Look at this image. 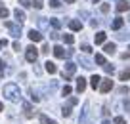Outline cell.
I'll list each match as a JSON object with an SVG mask.
<instances>
[{"label":"cell","instance_id":"cell-4","mask_svg":"<svg viewBox=\"0 0 130 124\" xmlns=\"http://www.w3.org/2000/svg\"><path fill=\"white\" fill-rule=\"evenodd\" d=\"M6 27L10 29V32H12L13 38H19L21 36V25L19 23H10V21H6Z\"/></svg>","mask_w":130,"mask_h":124},{"label":"cell","instance_id":"cell-35","mask_svg":"<svg viewBox=\"0 0 130 124\" xmlns=\"http://www.w3.org/2000/svg\"><path fill=\"white\" fill-rule=\"evenodd\" d=\"M50 6H52V8H59V0H50Z\"/></svg>","mask_w":130,"mask_h":124},{"label":"cell","instance_id":"cell-8","mask_svg":"<svg viewBox=\"0 0 130 124\" xmlns=\"http://www.w3.org/2000/svg\"><path fill=\"white\" fill-rule=\"evenodd\" d=\"M115 8H117L119 13H124V12H128V10H130V2H128V0H119Z\"/></svg>","mask_w":130,"mask_h":124},{"label":"cell","instance_id":"cell-38","mask_svg":"<svg viewBox=\"0 0 130 124\" xmlns=\"http://www.w3.org/2000/svg\"><path fill=\"white\" fill-rule=\"evenodd\" d=\"M119 94H128V86H121V88H119Z\"/></svg>","mask_w":130,"mask_h":124},{"label":"cell","instance_id":"cell-16","mask_svg":"<svg viewBox=\"0 0 130 124\" xmlns=\"http://www.w3.org/2000/svg\"><path fill=\"white\" fill-rule=\"evenodd\" d=\"M44 65H46V71H48L50 75H56V73H57V65L54 63V61H46Z\"/></svg>","mask_w":130,"mask_h":124},{"label":"cell","instance_id":"cell-18","mask_svg":"<svg viewBox=\"0 0 130 124\" xmlns=\"http://www.w3.org/2000/svg\"><path fill=\"white\" fill-rule=\"evenodd\" d=\"M100 84H102V78H100L98 75H94L92 78H90V86H92V88L96 90V88H100Z\"/></svg>","mask_w":130,"mask_h":124},{"label":"cell","instance_id":"cell-27","mask_svg":"<svg viewBox=\"0 0 130 124\" xmlns=\"http://www.w3.org/2000/svg\"><path fill=\"white\" fill-rule=\"evenodd\" d=\"M50 23L54 25V29H59L61 27V21L57 19V17H50Z\"/></svg>","mask_w":130,"mask_h":124},{"label":"cell","instance_id":"cell-30","mask_svg":"<svg viewBox=\"0 0 130 124\" xmlns=\"http://www.w3.org/2000/svg\"><path fill=\"white\" fill-rule=\"evenodd\" d=\"M71 92H73V88H71L69 84H65V86H63V90H61V94H63V96H69Z\"/></svg>","mask_w":130,"mask_h":124},{"label":"cell","instance_id":"cell-31","mask_svg":"<svg viewBox=\"0 0 130 124\" xmlns=\"http://www.w3.org/2000/svg\"><path fill=\"white\" fill-rule=\"evenodd\" d=\"M117 38H119V40H126V38H130V32H119Z\"/></svg>","mask_w":130,"mask_h":124},{"label":"cell","instance_id":"cell-41","mask_svg":"<svg viewBox=\"0 0 130 124\" xmlns=\"http://www.w3.org/2000/svg\"><path fill=\"white\" fill-rule=\"evenodd\" d=\"M2 75H4V63H2V59H0V78H2Z\"/></svg>","mask_w":130,"mask_h":124},{"label":"cell","instance_id":"cell-19","mask_svg":"<svg viewBox=\"0 0 130 124\" xmlns=\"http://www.w3.org/2000/svg\"><path fill=\"white\" fill-rule=\"evenodd\" d=\"M128 78H130V69L126 67V69H122V71L119 73V80H124V82H126Z\"/></svg>","mask_w":130,"mask_h":124},{"label":"cell","instance_id":"cell-1","mask_svg":"<svg viewBox=\"0 0 130 124\" xmlns=\"http://www.w3.org/2000/svg\"><path fill=\"white\" fill-rule=\"evenodd\" d=\"M2 94H4V97L8 101H12V103H17V101H21V90L17 84H13V82H8V84H4V90H2Z\"/></svg>","mask_w":130,"mask_h":124},{"label":"cell","instance_id":"cell-44","mask_svg":"<svg viewBox=\"0 0 130 124\" xmlns=\"http://www.w3.org/2000/svg\"><path fill=\"white\" fill-rule=\"evenodd\" d=\"M35 73H37V75H40V73H42V69H40V67H38V65H37V63H35Z\"/></svg>","mask_w":130,"mask_h":124},{"label":"cell","instance_id":"cell-11","mask_svg":"<svg viewBox=\"0 0 130 124\" xmlns=\"http://www.w3.org/2000/svg\"><path fill=\"white\" fill-rule=\"evenodd\" d=\"M29 38H31L32 42H40L42 34H40V31H37V29H31V31H29Z\"/></svg>","mask_w":130,"mask_h":124},{"label":"cell","instance_id":"cell-50","mask_svg":"<svg viewBox=\"0 0 130 124\" xmlns=\"http://www.w3.org/2000/svg\"><path fill=\"white\" fill-rule=\"evenodd\" d=\"M92 4H100V0H92Z\"/></svg>","mask_w":130,"mask_h":124},{"label":"cell","instance_id":"cell-7","mask_svg":"<svg viewBox=\"0 0 130 124\" xmlns=\"http://www.w3.org/2000/svg\"><path fill=\"white\" fill-rule=\"evenodd\" d=\"M88 107H90V105L84 103V107H82V113H80V118H78V124H88V116H90Z\"/></svg>","mask_w":130,"mask_h":124},{"label":"cell","instance_id":"cell-49","mask_svg":"<svg viewBox=\"0 0 130 124\" xmlns=\"http://www.w3.org/2000/svg\"><path fill=\"white\" fill-rule=\"evenodd\" d=\"M65 2H67V4H73V2H75V0H65Z\"/></svg>","mask_w":130,"mask_h":124},{"label":"cell","instance_id":"cell-32","mask_svg":"<svg viewBox=\"0 0 130 124\" xmlns=\"http://www.w3.org/2000/svg\"><path fill=\"white\" fill-rule=\"evenodd\" d=\"M113 124H126V120L122 118V116H115V118H113Z\"/></svg>","mask_w":130,"mask_h":124},{"label":"cell","instance_id":"cell-29","mask_svg":"<svg viewBox=\"0 0 130 124\" xmlns=\"http://www.w3.org/2000/svg\"><path fill=\"white\" fill-rule=\"evenodd\" d=\"M103 69H105V73H107V75H113V73H115V67H113V65H109V63H105V65H103Z\"/></svg>","mask_w":130,"mask_h":124},{"label":"cell","instance_id":"cell-15","mask_svg":"<svg viewBox=\"0 0 130 124\" xmlns=\"http://www.w3.org/2000/svg\"><path fill=\"white\" fill-rule=\"evenodd\" d=\"M103 52H105V54H109V56H113V54L117 52V46H115L113 42H107V44L103 46Z\"/></svg>","mask_w":130,"mask_h":124},{"label":"cell","instance_id":"cell-17","mask_svg":"<svg viewBox=\"0 0 130 124\" xmlns=\"http://www.w3.org/2000/svg\"><path fill=\"white\" fill-rule=\"evenodd\" d=\"M69 29H71V31H80L82 23H80V21H77V19H71L69 21Z\"/></svg>","mask_w":130,"mask_h":124},{"label":"cell","instance_id":"cell-25","mask_svg":"<svg viewBox=\"0 0 130 124\" xmlns=\"http://www.w3.org/2000/svg\"><path fill=\"white\" fill-rule=\"evenodd\" d=\"M63 42H65V44H73V42H75V36L73 34H63Z\"/></svg>","mask_w":130,"mask_h":124},{"label":"cell","instance_id":"cell-10","mask_svg":"<svg viewBox=\"0 0 130 124\" xmlns=\"http://www.w3.org/2000/svg\"><path fill=\"white\" fill-rule=\"evenodd\" d=\"M13 15H15V19H17V23H23V21H27V15H25V12L23 10H19V8H15L13 10Z\"/></svg>","mask_w":130,"mask_h":124},{"label":"cell","instance_id":"cell-45","mask_svg":"<svg viewBox=\"0 0 130 124\" xmlns=\"http://www.w3.org/2000/svg\"><path fill=\"white\" fill-rule=\"evenodd\" d=\"M13 50H17V52H19V50H21V46H19V42H13Z\"/></svg>","mask_w":130,"mask_h":124},{"label":"cell","instance_id":"cell-39","mask_svg":"<svg viewBox=\"0 0 130 124\" xmlns=\"http://www.w3.org/2000/svg\"><path fill=\"white\" fill-rule=\"evenodd\" d=\"M6 46H8V40H6V38H2V40H0V50H2V48H6Z\"/></svg>","mask_w":130,"mask_h":124},{"label":"cell","instance_id":"cell-20","mask_svg":"<svg viewBox=\"0 0 130 124\" xmlns=\"http://www.w3.org/2000/svg\"><path fill=\"white\" fill-rule=\"evenodd\" d=\"M50 27V23H48V19L46 17H38V29H42V31H46V29Z\"/></svg>","mask_w":130,"mask_h":124},{"label":"cell","instance_id":"cell-42","mask_svg":"<svg viewBox=\"0 0 130 124\" xmlns=\"http://www.w3.org/2000/svg\"><path fill=\"white\" fill-rule=\"evenodd\" d=\"M90 25H92V27H94V29H96V27H98V25H100V21H98V19H92V21H90Z\"/></svg>","mask_w":130,"mask_h":124},{"label":"cell","instance_id":"cell-24","mask_svg":"<svg viewBox=\"0 0 130 124\" xmlns=\"http://www.w3.org/2000/svg\"><path fill=\"white\" fill-rule=\"evenodd\" d=\"M96 63L98 65H105L107 61H105V56L103 54H96Z\"/></svg>","mask_w":130,"mask_h":124},{"label":"cell","instance_id":"cell-22","mask_svg":"<svg viewBox=\"0 0 130 124\" xmlns=\"http://www.w3.org/2000/svg\"><path fill=\"white\" fill-rule=\"evenodd\" d=\"M23 111H25V116H27V118H31V116H32V109H31V105H29L27 101L23 103Z\"/></svg>","mask_w":130,"mask_h":124},{"label":"cell","instance_id":"cell-3","mask_svg":"<svg viewBox=\"0 0 130 124\" xmlns=\"http://www.w3.org/2000/svg\"><path fill=\"white\" fill-rule=\"evenodd\" d=\"M37 57H38V52L35 46H29V48H25V59L29 61V63H37Z\"/></svg>","mask_w":130,"mask_h":124},{"label":"cell","instance_id":"cell-43","mask_svg":"<svg viewBox=\"0 0 130 124\" xmlns=\"http://www.w3.org/2000/svg\"><path fill=\"white\" fill-rule=\"evenodd\" d=\"M77 103H78L77 97H71V99H69V105H77Z\"/></svg>","mask_w":130,"mask_h":124},{"label":"cell","instance_id":"cell-37","mask_svg":"<svg viewBox=\"0 0 130 124\" xmlns=\"http://www.w3.org/2000/svg\"><path fill=\"white\" fill-rule=\"evenodd\" d=\"M50 38H52V40H57V38H59V32H57V31L50 32Z\"/></svg>","mask_w":130,"mask_h":124},{"label":"cell","instance_id":"cell-14","mask_svg":"<svg viewBox=\"0 0 130 124\" xmlns=\"http://www.w3.org/2000/svg\"><path fill=\"white\" fill-rule=\"evenodd\" d=\"M84 90H86V78H82V76H80V78H77V92L82 94Z\"/></svg>","mask_w":130,"mask_h":124},{"label":"cell","instance_id":"cell-26","mask_svg":"<svg viewBox=\"0 0 130 124\" xmlns=\"http://www.w3.org/2000/svg\"><path fill=\"white\" fill-rule=\"evenodd\" d=\"M61 115H63V116H71V105H69V103L63 105V109H61Z\"/></svg>","mask_w":130,"mask_h":124},{"label":"cell","instance_id":"cell-23","mask_svg":"<svg viewBox=\"0 0 130 124\" xmlns=\"http://www.w3.org/2000/svg\"><path fill=\"white\" fill-rule=\"evenodd\" d=\"M40 124H57V122L52 120V118H48L46 115H40Z\"/></svg>","mask_w":130,"mask_h":124},{"label":"cell","instance_id":"cell-34","mask_svg":"<svg viewBox=\"0 0 130 124\" xmlns=\"http://www.w3.org/2000/svg\"><path fill=\"white\" fill-rule=\"evenodd\" d=\"M80 50H82L84 54H90V52H92V48H90L88 44H82V46H80Z\"/></svg>","mask_w":130,"mask_h":124},{"label":"cell","instance_id":"cell-46","mask_svg":"<svg viewBox=\"0 0 130 124\" xmlns=\"http://www.w3.org/2000/svg\"><path fill=\"white\" fill-rule=\"evenodd\" d=\"M121 57H122V59H128V57H130V52H128V54H126V52L121 54Z\"/></svg>","mask_w":130,"mask_h":124},{"label":"cell","instance_id":"cell-52","mask_svg":"<svg viewBox=\"0 0 130 124\" xmlns=\"http://www.w3.org/2000/svg\"><path fill=\"white\" fill-rule=\"evenodd\" d=\"M128 50H130V46H128Z\"/></svg>","mask_w":130,"mask_h":124},{"label":"cell","instance_id":"cell-47","mask_svg":"<svg viewBox=\"0 0 130 124\" xmlns=\"http://www.w3.org/2000/svg\"><path fill=\"white\" fill-rule=\"evenodd\" d=\"M124 107H126V111L130 113V103H128V101H124Z\"/></svg>","mask_w":130,"mask_h":124},{"label":"cell","instance_id":"cell-48","mask_svg":"<svg viewBox=\"0 0 130 124\" xmlns=\"http://www.w3.org/2000/svg\"><path fill=\"white\" fill-rule=\"evenodd\" d=\"M103 124H113V122H111V120H103Z\"/></svg>","mask_w":130,"mask_h":124},{"label":"cell","instance_id":"cell-5","mask_svg":"<svg viewBox=\"0 0 130 124\" xmlns=\"http://www.w3.org/2000/svg\"><path fill=\"white\" fill-rule=\"evenodd\" d=\"M113 90V80L111 78H102V84H100V92L102 94H107Z\"/></svg>","mask_w":130,"mask_h":124},{"label":"cell","instance_id":"cell-28","mask_svg":"<svg viewBox=\"0 0 130 124\" xmlns=\"http://www.w3.org/2000/svg\"><path fill=\"white\" fill-rule=\"evenodd\" d=\"M31 6H32V8H37V10H40L44 4H42V0H31Z\"/></svg>","mask_w":130,"mask_h":124},{"label":"cell","instance_id":"cell-13","mask_svg":"<svg viewBox=\"0 0 130 124\" xmlns=\"http://www.w3.org/2000/svg\"><path fill=\"white\" fill-rule=\"evenodd\" d=\"M94 38H96V44H105L107 34H105L103 31H100V32H96V34H94Z\"/></svg>","mask_w":130,"mask_h":124},{"label":"cell","instance_id":"cell-40","mask_svg":"<svg viewBox=\"0 0 130 124\" xmlns=\"http://www.w3.org/2000/svg\"><path fill=\"white\" fill-rule=\"evenodd\" d=\"M40 52H42V54H48V52H50V46H48V44H44V46H42V50H40Z\"/></svg>","mask_w":130,"mask_h":124},{"label":"cell","instance_id":"cell-36","mask_svg":"<svg viewBox=\"0 0 130 124\" xmlns=\"http://www.w3.org/2000/svg\"><path fill=\"white\" fill-rule=\"evenodd\" d=\"M19 4L23 6V8H29V6H31V0H19Z\"/></svg>","mask_w":130,"mask_h":124},{"label":"cell","instance_id":"cell-6","mask_svg":"<svg viewBox=\"0 0 130 124\" xmlns=\"http://www.w3.org/2000/svg\"><path fill=\"white\" fill-rule=\"evenodd\" d=\"M77 59H78V65H80V67H84V69H88V71L94 67V63H92V61H90L88 57L84 56V54H82V56H78Z\"/></svg>","mask_w":130,"mask_h":124},{"label":"cell","instance_id":"cell-21","mask_svg":"<svg viewBox=\"0 0 130 124\" xmlns=\"http://www.w3.org/2000/svg\"><path fill=\"white\" fill-rule=\"evenodd\" d=\"M10 15V12H8V8H6L2 2H0V19H6V17Z\"/></svg>","mask_w":130,"mask_h":124},{"label":"cell","instance_id":"cell-33","mask_svg":"<svg viewBox=\"0 0 130 124\" xmlns=\"http://www.w3.org/2000/svg\"><path fill=\"white\" fill-rule=\"evenodd\" d=\"M109 8H111L109 4H102V6H100V12H102V13H107V12H109Z\"/></svg>","mask_w":130,"mask_h":124},{"label":"cell","instance_id":"cell-51","mask_svg":"<svg viewBox=\"0 0 130 124\" xmlns=\"http://www.w3.org/2000/svg\"><path fill=\"white\" fill-rule=\"evenodd\" d=\"M0 111H4V105H2V103H0Z\"/></svg>","mask_w":130,"mask_h":124},{"label":"cell","instance_id":"cell-12","mask_svg":"<svg viewBox=\"0 0 130 124\" xmlns=\"http://www.w3.org/2000/svg\"><path fill=\"white\" fill-rule=\"evenodd\" d=\"M122 25H124L122 17H115L113 23H111V29H113V31H119V29H122Z\"/></svg>","mask_w":130,"mask_h":124},{"label":"cell","instance_id":"cell-9","mask_svg":"<svg viewBox=\"0 0 130 124\" xmlns=\"http://www.w3.org/2000/svg\"><path fill=\"white\" fill-rule=\"evenodd\" d=\"M77 71V65L73 63V61H67L65 63V69H63V75H67V76H73V73Z\"/></svg>","mask_w":130,"mask_h":124},{"label":"cell","instance_id":"cell-2","mask_svg":"<svg viewBox=\"0 0 130 124\" xmlns=\"http://www.w3.org/2000/svg\"><path fill=\"white\" fill-rule=\"evenodd\" d=\"M54 56L57 57V59H65V57H71L73 56V50H65L63 46H54Z\"/></svg>","mask_w":130,"mask_h":124}]
</instances>
